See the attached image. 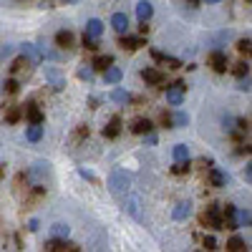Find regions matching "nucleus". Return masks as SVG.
I'll return each instance as SVG.
<instances>
[{
    "label": "nucleus",
    "instance_id": "1",
    "mask_svg": "<svg viewBox=\"0 0 252 252\" xmlns=\"http://www.w3.org/2000/svg\"><path fill=\"white\" fill-rule=\"evenodd\" d=\"M129 187H131V177L126 174L124 169H116V172L109 177V189H111L116 197L126 194V192H129Z\"/></svg>",
    "mask_w": 252,
    "mask_h": 252
},
{
    "label": "nucleus",
    "instance_id": "2",
    "mask_svg": "<svg viewBox=\"0 0 252 252\" xmlns=\"http://www.w3.org/2000/svg\"><path fill=\"white\" fill-rule=\"evenodd\" d=\"M202 224L212 227V229H224L222 227V207L220 204H209L207 212L202 215Z\"/></svg>",
    "mask_w": 252,
    "mask_h": 252
},
{
    "label": "nucleus",
    "instance_id": "3",
    "mask_svg": "<svg viewBox=\"0 0 252 252\" xmlns=\"http://www.w3.org/2000/svg\"><path fill=\"white\" fill-rule=\"evenodd\" d=\"M184 91H187L184 81H177V83H172V86H166V103H172V106H182Z\"/></svg>",
    "mask_w": 252,
    "mask_h": 252
},
{
    "label": "nucleus",
    "instance_id": "4",
    "mask_svg": "<svg viewBox=\"0 0 252 252\" xmlns=\"http://www.w3.org/2000/svg\"><path fill=\"white\" fill-rule=\"evenodd\" d=\"M46 250H48V252H66V250L76 252V250H81V247H78L76 242H68V237H53V240L46 242Z\"/></svg>",
    "mask_w": 252,
    "mask_h": 252
},
{
    "label": "nucleus",
    "instance_id": "5",
    "mask_svg": "<svg viewBox=\"0 0 252 252\" xmlns=\"http://www.w3.org/2000/svg\"><path fill=\"white\" fill-rule=\"evenodd\" d=\"M20 56H23L28 63H33V66H38V63L43 61V53H40V48L35 43H23L20 46Z\"/></svg>",
    "mask_w": 252,
    "mask_h": 252
},
{
    "label": "nucleus",
    "instance_id": "6",
    "mask_svg": "<svg viewBox=\"0 0 252 252\" xmlns=\"http://www.w3.org/2000/svg\"><path fill=\"white\" fill-rule=\"evenodd\" d=\"M141 78L146 81V86H159V83H164V73L154 66H146L141 68Z\"/></svg>",
    "mask_w": 252,
    "mask_h": 252
},
{
    "label": "nucleus",
    "instance_id": "7",
    "mask_svg": "<svg viewBox=\"0 0 252 252\" xmlns=\"http://www.w3.org/2000/svg\"><path fill=\"white\" fill-rule=\"evenodd\" d=\"M124 51H136L141 46H146V40L141 35H129V33H121V43H119Z\"/></svg>",
    "mask_w": 252,
    "mask_h": 252
},
{
    "label": "nucleus",
    "instance_id": "8",
    "mask_svg": "<svg viewBox=\"0 0 252 252\" xmlns=\"http://www.w3.org/2000/svg\"><path fill=\"white\" fill-rule=\"evenodd\" d=\"M209 63H212V68H215L217 73H224V71H227V53H224L222 48H215L212 56H209Z\"/></svg>",
    "mask_w": 252,
    "mask_h": 252
},
{
    "label": "nucleus",
    "instance_id": "9",
    "mask_svg": "<svg viewBox=\"0 0 252 252\" xmlns=\"http://www.w3.org/2000/svg\"><path fill=\"white\" fill-rule=\"evenodd\" d=\"M46 81L51 83L56 91H61L63 86H66V76H63L58 68H46Z\"/></svg>",
    "mask_w": 252,
    "mask_h": 252
},
{
    "label": "nucleus",
    "instance_id": "10",
    "mask_svg": "<svg viewBox=\"0 0 252 252\" xmlns=\"http://www.w3.org/2000/svg\"><path fill=\"white\" fill-rule=\"evenodd\" d=\"M111 28L121 35V33H129V15L126 13H114L111 15Z\"/></svg>",
    "mask_w": 252,
    "mask_h": 252
},
{
    "label": "nucleus",
    "instance_id": "11",
    "mask_svg": "<svg viewBox=\"0 0 252 252\" xmlns=\"http://www.w3.org/2000/svg\"><path fill=\"white\" fill-rule=\"evenodd\" d=\"M48 172H51V169H48V161H35V164L31 166V172H28V179L38 184V182L43 179Z\"/></svg>",
    "mask_w": 252,
    "mask_h": 252
},
{
    "label": "nucleus",
    "instance_id": "12",
    "mask_svg": "<svg viewBox=\"0 0 252 252\" xmlns=\"http://www.w3.org/2000/svg\"><path fill=\"white\" fill-rule=\"evenodd\" d=\"M121 78H124V73H121L119 66H114V63H111L109 68H103V83H106V86H116Z\"/></svg>",
    "mask_w": 252,
    "mask_h": 252
},
{
    "label": "nucleus",
    "instance_id": "13",
    "mask_svg": "<svg viewBox=\"0 0 252 252\" xmlns=\"http://www.w3.org/2000/svg\"><path fill=\"white\" fill-rule=\"evenodd\" d=\"M124 209H126V212H129L134 220H141V199H139L136 194L126 197V204H124Z\"/></svg>",
    "mask_w": 252,
    "mask_h": 252
},
{
    "label": "nucleus",
    "instance_id": "14",
    "mask_svg": "<svg viewBox=\"0 0 252 252\" xmlns=\"http://www.w3.org/2000/svg\"><path fill=\"white\" fill-rule=\"evenodd\" d=\"M154 15V5L149 3V0H141V3H136V18H139V23H146Z\"/></svg>",
    "mask_w": 252,
    "mask_h": 252
},
{
    "label": "nucleus",
    "instance_id": "15",
    "mask_svg": "<svg viewBox=\"0 0 252 252\" xmlns=\"http://www.w3.org/2000/svg\"><path fill=\"white\" fill-rule=\"evenodd\" d=\"M23 114H26V119L31 121V124H43V111H40L38 106H35V103H26V106H23Z\"/></svg>",
    "mask_w": 252,
    "mask_h": 252
},
{
    "label": "nucleus",
    "instance_id": "16",
    "mask_svg": "<svg viewBox=\"0 0 252 252\" xmlns=\"http://www.w3.org/2000/svg\"><path fill=\"white\" fill-rule=\"evenodd\" d=\"M227 182H229V177L220 169V166H212V172H209V184L222 189V187H227Z\"/></svg>",
    "mask_w": 252,
    "mask_h": 252
},
{
    "label": "nucleus",
    "instance_id": "17",
    "mask_svg": "<svg viewBox=\"0 0 252 252\" xmlns=\"http://www.w3.org/2000/svg\"><path fill=\"white\" fill-rule=\"evenodd\" d=\"M26 139L31 144H38L40 139H43V124H28L26 126Z\"/></svg>",
    "mask_w": 252,
    "mask_h": 252
},
{
    "label": "nucleus",
    "instance_id": "18",
    "mask_svg": "<svg viewBox=\"0 0 252 252\" xmlns=\"http://www.w3.org/2000/svg\"><path fill=\"white\" fill-rule=\"evenodd\" d=\"M119 134H121V119L119 116H111V121L103 126V136H106V139H116Z\"/></svg>",
    "mask_w": 252,
    "mask_h": 252
},
{
    "label": "nucleus",
    "instance_id": "19",
    "mask_svg": "<svg viewBox=\"0 0 252 252\" xmlns=\"http://www.w3.org/2000/svg\"><path fill=\"white\" fill-rule=\"evenodd\" d=\"M189 215H192V202H179V204L174 207V212H172V217H174L177 222H184Z\"/></svg>",
    "mask_w": 252,
    "mask_h": 252
},
{
    "label": "nucleus",
    "instance_id": "20",
    "mask_svg": "<svg viewBox=\"0 0 252 252\" xmlns=\"http://www.w3.org/2000/svg\"><path fill=\"white\" fill-rule=\"evenodd\" d=\"M86 35H91V38H101V33H103V23L98 18H91L89 23H86V31H83Z\"/></svg>",
    "mask_w": 252,
    "mask_h": 252
},
{
    "label": "nucleus",
    "instance_id": "21",
    "mask_svg": "<svg viewBox=\"0 0 252 252\" xmlns=\"http://www.w3.org/2000/svg\"><path fill=\"white\" fill-rule=\"evenodd\" d=\"M152 56H154L157 61L166 63L169 68H182V61H179V58H174V56H166V53H161V51H152Z\"/></svg>",
    "mask_w": 252,
    "mask_h": 252
},
{
    "label": "nucleus",
    "instance_id": "22",
    "mask_svg": "<svg viewBox=\"0 0 252 252\" xmlns=\"http://www.w3.org/2000/svg\"><path fill=\"white\" fill-rule=\"evenodd\" d=\"M187 124H189V114H184V111H174L169 116V126H172V129H184Z\"/></svg>",
    "mask_w": 252,
    "mask_h": 252
},
{
    "label": "nucleus",
    "instance_id": "23",
    "mask_svg": "<svg viewBox=\"0 0 252 252\" xmlns=\"http://www.w3.org/2000/svg\"><path fill=\"white\" fill-rule=\"evenodd\" d=\"M131 131H134V134H141V136H144L146 131H154V124H152L149 119H136V121L131 124Z\"/></svg>",
    "mask_w": 252,
    "mask_h": 252
},
{
    "label": "nucleus",
    "instance_id": "24",
    "mask_svg": "<svg viewBox=\"0 0 252 252\" xmlns=\"http://www.w3.org/2000/svg\"><path fill=\"white\" fill-rule=\"evenodd\" d=\"M56 43H58L61 48H71V46H73V33H71V31H58V33H56Z\"/></svg>",
    "mask_w": 252,
    "mask_h": 252
},
{
    "label": "nucleus",
    "instance_id": "25",
    "mask_svg": "<svg viewBox=\"0 0 252 252\" xmlns=\"http://www.w3.org/2000/svg\"><path fill=\"white\" fill-rule=\"evenodd\" d=\"M111 101H114V103H121V106H126V103L131 101V94L124 91V89H114V91H111Z\"/></svg>",
    "mask_w": 252,
    "mask_h": 252
},
{
    "label": "nucleus",
    "instance_id": "26",
    "mask_svg": "<svg viewBox=\"0 0 252 252\" xmlns=\"http://www.w3.org/2000/svg\"><path fill=\"white\" fill-rule=\"evenodd\" d=\"M235 222H237V227H250L252 224L250 209H237V212H235Z\"/></svg>",
    "mask_w": 252,
    "mask_h": 252
},
{
    "label": "nucleus",
    "instance_id": "27",
    "mask_svg": "<svg viewBox=\"0 0 252 252\" xmlns=\"http://www.w3.org/2000/svg\"><path fill=\"white\" fill-rule=\"evenodd\" d=\"M51 235L53 237H68L71 235V227L66 222H56V224H51Z\"/></svg>",
    "mask_w": 252,
    "mask_h": 252
},
{
    "label": "nucleus",
    "instance_id": "28",
    "mask_svg": "<svg viewBox=\"0 0 252 252\" xmlns=\"http://www.w3.org/2000/svg\"><path fill=\"white\" fill-rule=\"evenodd\" d=\"M172 157H174V161H184V159H189V146H187V144H177L174 149H172Z\"/></svg>",
    "mask_w": 252,
    "mask_h": 252
},
{
    "label": "nucleus",
    "instance_id": "29",
    "mask_svg": "<svg viewBox=\"0 0 252 252\" xmlns=\"http://www.w3.org/2000/svg\"><path fill=\"white\" fill-rule=\"evenodd\" d=\"M111 63H114V56H96L91 66H94V68H98V71H103V68H109Z\"/></svg>",
    "mask_w": 252,
    "mask_h": 252
},
{
    "label": "nucleus",
    "instance_id": "30",
    "mask_svg": "<svg viewBox=\"0 0 252 252\" xmlns=\"http://www.w3.org/2000/svg\"><path fill=\"white\" fill-rule=\"evenodd\" d=\"M20 116H23V106H10L8 114H5V121L8 124H15V121H20Z\"/></svg>",
    "mask_w": 252,
    "mask_h": 252
},
{
    "label": "nucleus",
    "instance_id": "31",
    "mask_svg": "<svg viewBox=\"0 0 252 252\" xmlns=\"http://www.w3.org/2000/svg\"><path fill=\"white\" fill-rule=\"evenodd\" d=\"M187 172H189V159H184V161H174V166H172V174L182 177V174H187Z\"/></svg>",
    "mask_w": 252,
    "mask_h": 252
},
{
    "label": "nucleus",
    "instance_id": "32",
    "mask_svg": "<svg viewBox=\"0 0 252 252\" xmlns=\"http://www.w3.org/2000/svg\"><path fill=\"white\" fill-rule=\"evenodd\" d=\"M227 250H232V252H240V250H245V240H242L240 235H235L232 240L227 242Z\"/></svg>",
    "mask_w": 252,
    "mask_h": 252
},
{
    "label": "nucleus",
    "instance_id": "33",
    "mask_svg": "<svg viewBox=\"0 0 252 252\" xmlns=\"http://www.w3.org/2000/svg\"><path fill=\"white\" fill-rule=\"evenodd\" d=\"M83 48L86 51H98V38H91V35L83 33Z\"/></svg>",
    "mask_w": 252,
    "mask_h": 252
},
{
    "label": "nucleus",
    "instance_id": "34",
    "mask_svg": "<svg viewBox=\"0 0 252 252\" xmlns=\"http://www.w3.org/2000/svg\"><path fill=\"white\" fill-rule=\"evenodd\" d=\"M3 91H5V94H18V91H20V83H18L15 78H8V81L3 83Z\"/></svg>",
    "mask_w": 252,
    "mask_h": 252
},
{
    "label": "nucleus",
    "instance_id": "35",
    "mask_svg": "<svg viewBox=\"0 0 252 252\" xmlns=\"http://www.w3.org/2000/svg\"><path fill=\"white\" fill-rule=\"evenodd\" d=\"M250 86H252V78H250V73L237 78V89H240L242 94H247V91H250Z\"/></svg>",
    "mask_w": 252,
    "mask_h": 252
},
{
    "label": "nucleus",
    "instance_id": "36",
    "mask_svg": "<svg viewBox=\"0 0 252 252\" xmlns=\"http://www.w3.org/2000/svg\"><path fill=\"white\" fill-rule=\"evenodd\" d=\"M78 78H81V81H94V66L78 68Z\"/></svg>",
    "mask_w": 252,
    "mask_h": 252
},
{
    "label": "nucleus",
    "instance_id": "37",
    "mask_svg": "<svg viewBox=\"0 0 252 252\" xmlns=\"http://www.w3.org/2000/svg\"><path fill=\"white\" fill-rule=\"evenodd\" d=\"M232 73L240 78V76H247L250 73V66H247V63L245 61H240V63H235V68H232Z\"/></svg>",
    "mask_w": 252,
    "mask_h": 252
},
{
    "label": "nucleus",
    "instance_id": "38",
    "mask_svg": "<svg viewBox=\"0 0 252 252\" xmlns=\"http://www.w3.org/2000/svg\"><path fill=\"white\" fill-rule=\"evenodd\" d=\"M222 126L227 134H235V116H222Z\"/></svg>",
    "mask_w": 252,
    "mask_h": 252
},
{
    "label": "nucleus",
    "instance_id": "39",
    "mask_svg": "<svg viewBox=\"0 0 252 252\" xmlns=\"http://www.w3.org/2000/svg\"><path fill=\"white\" fill-rule=\"evenodd\" d=\"M237 51H240V53H247V56H250V51H252V43H250V38H242V40H237Z\"/></svg>",
    "mask_w": 252,
    "mask_h": 252
},
{
    "label": "nucleus",
    "instance_id": "40",
    "mask_svg": "<svg viewBox=\"0 0 252 252\" xmlns=\"http://www.w3.org/2000/svg\"><path fill=\"white\" fill-rule=\"evenodd\" d=\"M204 247H207V250H217V240H215L212 235H207V237H204Z\"/></svg>",
    "mask_w": 252,
    "mask_h": 252
},
{
    "label": "nucleus",
    "instance_id": "41",
    "mask_svg": "<svg viewBox=\"0 0 252 252\" xmlns=\"http://www.w3.org/2000/svg\"><path fill=\"white\" fill-rule=\"evenodd\" d=\"M13 46H3V48H0V58H8V56H13Z\"/></svg>",
    "mask_w": 252,
    "mask_h": 252
},
{
    "label": "nucleus",
    "instance_id": "42",
    "mask_svg": "<svg viewBox=\"0 0 252 252\" xmlns=\"http://www.w3.org/2000/svg\"><path fill=\"white\" fill-rule=\"evenodd\" d=\"M242 177H245L247 182H252V164H247L245 169H242Z\"/></svg>",
    "mask_w": 252,
    "mask_h": 252
},
{
    "label": "nucleus",
    "instance_id": "43",
    "mask_svg": "<svg viewBox=\"0 0 252 252\" xmlns=\"http://www.w3.org/2000/svg\"><path fill=\"white\" fill-rule=\"evenodd\" d=\"M78 174H81L83 179H91V182L96 179V177H94V172H89V169H78Z\"/></svg>",
    "mask_w": 252,
    "mask_h": 252
},
{
    "label": "nucleus",
    "instance_id": "44",
    "mask_svg": "<svg viewBox=\"0 0 252 252\" xmlns=\"http://www.w3.org/2000/svg\"><path fill=\"white\" fill-rule=\"evenodd\" d=\"M28 229H31V232H35V229H38V220H31L28 222Z\"/></svg>",
    "mask_w": 252,
    "mask_h": 252
},
{
    "label": "nucleus",
    "instance_id": "45",
    "mask_svg": "<svg viewBox=\"0 0 252 252\" xmlns=\"http://www.w3.org/2000/svg\"><path fill=\"white\" fill-rule=\"evenodd\" d=\"M63 5H71V3H81V0H61Z\"/></svg>",
    "mask_w": 252,
    "mask_h": 252
},
{
    "label": "nucleus",
    "instance_id": "46",
    "mask_svg": "<svg viewBox=\"0 0 252 252\" xmlns=\"http://www.w3.org/2000/svg\"><path fill=\"white\" fill-rule=\"evenodd\" d=\"M204 3H209V5H215V3H220V0H204Z\"/></svg>",
    "mask_w": 252,
    "mask_h": 252
},
{
    "label": "nucleus",
    "instance_id": "47",
    "mask_svg": "<svg viewBox=\"0 0 252 252\" xmlns=\"http://www.w3.org/2000/svg\"><path fill=\"white\" fill-rule=\"evenodd\" d=\"M187 3H189V5H194V3H197V0H187Z\"/></svg>",
    "mask_w": 252,
    "mask_h": 252
}]
</instances>
